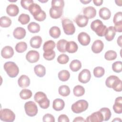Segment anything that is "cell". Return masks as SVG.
I'll return each instance as SVG.
<instances>
[{"instance_id": "obj_59", "label": "cell", "mask_w": 122, "mask_h": 122, "mask_svg": "<svg viewBox=\"0 0 122 122\" xmlns=\"http://www.w3.org/2000/svg\"><path fill=\"white\" fill-rule=\"evenodd\" d=\"M119 122V121H120V122H121L122 121V120H121V119H120L119 118H116L115 119H114V120H113L112 121V122Z\"/></svg>"}, {"instance_id": "obj_23", "label": "cell", "mask_w": 122, "mask_h": 122, "mask_svg": "<svg viewBox=\"0 0 122 122\" xmlns=\"http://www.w3.org/2000/svg\"><path fill=\"white\" fill-rule=\"evenodd\" d=\"M113 109L114 112L118 114L122 112V97H118L115 99V103L113 105Z\"/></svg>"}, {"instance_id": "obj_33", "label": "cell", "mask_w": 122, "mask_h": 122, "mask_svg": "<svg viewBox=\"0 0 122 122\" xmlns=\"http://www.w3.org/2000/svg\"><path fill=\"white\" fill-rule=\"evenodd\" d=\"M59 93L62 96L66 97L68 96L71 92L70 89L67 85H63L59 87L58 89Z\"/></svg>"}, {"instance_id": "obj_4", "label": "cell", "mask_w": 122, "mask_h": 122, "mask_svg": "<svg viewBox=\"0 0 122 122\" xmlns=\"http://www.w3.org/2000/svg\"><path fill=\"white\" fill-rule=\"evenodd\" d=\"M4 69L10 78L16 77L19 72V67L15 62L12 61L5 62L4 64Z\"/></svg>"}, {"instance_id": "obj_25", "label": "cell", "mask_w": 122, "mask_h": 122, "mask_svg": "<svg viewBox=\"0 0 122 122\" xmlns=\"http://www.w3.org/2000/svg\"><path fill=\"white\" fill-rule=\"evenodd\" d=\"M116 34V31L113 26H110L107 28L105 34L104 35L105 39L108 41H112L114 38Z\"/></svg>"}, {"instance_id": "obj_21", "label": "cell", "mask_w": 122, "mask_h": 122, "mask_svg": "<svg viewBox=\"0 0 122 122\" xmlns=\"http://www.w3.org/2000/svg\"><path fill=\"white\" fill-rule=\"evenodd\" d=\"M42 42V38L40 36H35L32 37L30 41V46L33 48H39Z\"/></svg>"}, {"instance_id": "obj_29", "label": "cell", "mask_w": 122, "mask_h": 122, "mask_svg": "<svg viewBox=\"0 0 122 122\" xmlns=\"http://www.w3.org/2000/svg\"><path fill=\"white\" fill-rule=\"evenodd\" d=\"M81 67V63L78 60H74L70 64V68L73 72L78 71Z\"/></svg>"}, {"instance_id": "obj_3", "label": "cell", "mask_w": 122, "mask_h": 122, "mask_svg": "<svg viewBox=\"0 0 122 122\" xmlns=\"http://www.w3.org/2000/svg\"><path fill=\"white\" fill-rule=\"evenodd\" d=\"M35 101L38 103L41 108L46 109L50 106V100L47 98L46 94L42 92H36L34 96Z\"/></svg>"}, {"instance_id": "obj_54", "label": "cell", "mask_w": 122, "mask_h": 122, "mask_svg": "<svg viewBox=\"0 0 122 122\" xmlns=\"http://www.w3.org/2000/svg\"><path fill=\"white\" fill-rule=\"evenodd\" d=\"M93 2L95 5L97 6H99L102 4L103 0H93Z\"/></svg>"}, {"instance_id": "obj_58", "label": "cell", "mask_w": 122, "mask_h": 122, "mask_svg": "<svg viewBox=\"0 0 122 122\" xmlns=\"http://www.w3.org/2000/svg\"><path fill=\"white\" fill-rule=\"evenodd\" d=\"M115 2L116 4L117 5L119 6H121L122 5V0H115Z\"/></svg>"}, {"instance_id": "obj_34", "label": "cell", "mask_w": 122, "mask_h": 122, "mask_svg": "<svg viewBox=\"0 0 122 122\" xmlns=\"http://www.w3.org/2000/svg\"><path fill=\"white\" fill-rule=\"evenodd\" d=\"M55 43L52 40H49L46 41L43 46V50L44 52L52 51L55 47Z\"/></svg>"}, {"instance_id": "obj_56", "label": "cell", "mask_w": 122, "mask_h": 122, "mask_svg": "<svg viewBox=\"0 0 122 122\" xmlns=\"http://www.w3.org/2000/svg\"><path fill=\"white\" fill-rule=\"evenodd\" d=\"M117 44L119 45V46L120 47H122V36H120L118 39H117Z\"/></svg>"}, {"instance_id": "obj_53", "label": "cell", "mask_w": 122, "mask_h": 122, "mask_svg": "<svg viewBox=\"0 0 122 122\" xmlns=\"http://www.w3.org/2000/svg\"><path fill=\"white\" fill-rule=\"evenodd\" d=\"M114 28L116 32H122V23L115 25Z\"/></svg>"}, {"instance_id": "obj_42", "label": "cell", "mask_w": 122, "mask_h": 122, "mask_svg": "<svg viewBox=\"0 0 122 122\" xmlns=\"http://www.w3.org/2000/svg\"><path fill=\"white\" fill-rule=\"evenodd\" d=\"M105 73V70L102 67L98 66L95 67L93 70V74L96 78L102 77Z\"/></svg>"}, {"instance_id": "obj_24", "label": "cell", "mask_w": 122, "mask_h": 122, "mask_svg": "<svg viewBox=\"0 0 122 122\" xmlns=\"http://www.w3.org/2000/svg\"><path fill=\"white\" fill-rule=\"evenodd\" d=\"M99 15L101 18L104 20L109 19L111 16V12L110 10L106 7L101 8L99 11Z\"/></svg>"}, {"instance_id": "obj_46", "label": "cell", "mask_w": 122, "mask_h": 122, "mask_svg": "<svg viewBox=\"0 0 122 122\" xmlns=\"http://www.w3.org/2000/svg\"><path fill=\"white\" fill-rule=\"evenodd\" d=\"M55 52L53 50L44 52L43 54L44 58L47 61H51L54 59L55 57Z\"/></svg>"}, {"instance_id": "obj_43", "label": "cell", "mask_w": 122, "mask_h": 122, "mask_svg": "<svg viewBox=\"0 0 122 122\" xmlns=\"http://www.w3.org/2000/svg\"><path fill=\"white\" fill-rule=\"evenodd\" d=\"M30 20V17L28 14L22 13L21 14L19 18L18 21L22 25H25L29 22Z\"/></svg>"}, {"instance_id": "obj_39", "label": "cell", "mask_w": 122, "mask_h": 122, "mask_svg": "<svg viewBox=\"0 0 122 122\" xmlns=\"http://www.w3.org/2000/svg\"><path fill=\"white\" fill-rule=\"evenodd\" d=\"M27 49V45L25 42L20 41L17 43L15 46V50L19 53H22L26 51Z\"/></svg>"}, {"instance_id": "obj_31", "label": "cell", "mask_w": 122, "mask_h": 122, "mask_svg": "<svg viewBox=\"0 0 122 122\" xmlns=\"http://www.w3.org/2000/svg\"><path fill=\"white\" fill-rule=\"evenodd\" d=\"M28 30L31 33H37L40 30V25L35 22H31L30 23L28 26Z\"/></svg>"}, {"instance_id": "obj_14", "label": "cell", "mask_w": 122, "mask_h": 122, "mask_svg": "<svg viewBox=\"0 0 122 122\" xmlns=\"http://www.w3.org/2000/svg\"><path fill=\"white\" fill-rule=\"evenodd\" d=\"M14 55V51L13 48L9 46H6L3 47L1 51V56L5 59H10Z\"/></svg>"}, {"instance_id": "obj_51", "label": "cell", "mask_w": 122, "mask_h": 122, "mask_svg": "<svg viewBox=\"0 0 122 122\" xmlns=\"http://www.w3.org/2000/svg\"><path fill=\"white\" fill-rule=\"evenodd\" d=\"M42 121L44 122H54V117L50 113H47L43 116Z\"/></svg>"}, {"instance_id": "obj_28", "label": "cell", "mask_w": 122, "mask_h": 122, "mask_svg": "<svg viewBox=\"0 0 122 122\" xmlns=\"http://www.w3.org/2000/svg\"><path fill=\"white\" fill-rule=\"evenodd\" d=\"M34 71L36 75L39 77H43L46 73V69L41 64L36 65L34 68Z\"/></svg>"}, {"instance_id": "obj_1", "label": "cell", "mask_w": 122, "mask_h": 122, "mask_svg": "<svg viewBox=\"0 0 122 122\" xmlns=\"http://www.w3.org/2000/svg\"><path fill=\"white\" fill-rule=\"evenodd\" d=\"M106 86L109 88H112L116 92H121L122 90V81L116 76H109L105 81Z\"/></svg>"}, {"instance_id": "obj_18", "label": "cell", "mask_w": 122, "mask_h": 122, "mask_svg": "<svg viewBox=\"0 0 122 122\" xmlns=\"http://www.w3.org/2000/svg\"><path fill=\"white\" fill-rule=\"evenodd\" d=\"M83 13L88 19H92L96 15V10L93 7L88 6L84 8Z\"/></svg>"}, {"instance_id": "obj_2", "label": "cell", "mask_w": 122, "mask_h": 122, "mask_svg": "<svg viewBox=\"0 0 122 122\" xmlns=\"http://www.w3.org/2000/svg\"><path fill=\"white\" fill-rule=\"evenodd\" d=\"M91 28L100 37L104 36L107 30V27L100 20H93L91 24Z\"/></svg>"}, {"instance_id": "obj_26", "label": "cell", "mask_w": 122, "mask_h": 122, "mask_svg": "<svg viewBox=\"0 0 122 122\" xmlns=\"http://www.w3.org/2000/svg\"><path fill=\"white\" fill-rule=\"evenodd\" d=\"M78 46L77 44L74 41H68L66 46V51L69 53H73L78 50Z\"/></svg>"}, {"instance_id": "obj_47", "label": "cell", "mask_w": 122, "mask_h": 122, "mask_svg": "<svg viewBox=\"0 0 122 122\" xmlns=\"http://www.w3.org/2000/svg\"><path fill=\"white\" fill-rule=\"evenodd\" d=\"M113 22L115 25L122 23V12L121 11L118 12L114 15Z\"/></svg>"}, {"instance_id": "obj_13", "label": "cell", "mask_w": 122, "mask_h": 122, "mask_svg": "<svg viewBox=\"0 0 122 122\" xmlns=\"http://www.w3.org/2000/svg\"><path fill=\"white\" fill-rule=\"evenodd\" d=\"M75 21L79 27L83 28L87 25L89 21V19L84 15L79 14L75 18Z\"/></svg>"}, {"instance_id": "obj_32", "label": "cell", "mask_w": 122, "mask_h": 122, "mask_svg": "<svg viewBox=\"0 0 122 122\" xmlns=\"http://www.w3.org/2000/svg\"><path fill=\"white\" fill-rule=\"evenodd\" d=\"M70 77V73L68 71L63 70L58 73V78L62 81H66L69 80Z\"/></svg>"}, {"instance_id": "obj_48", "label": "cell", "mask_w": 122, "mask_h": 122, "mask_svg": "<svg viewBox=\"0 0 122 122\" xmlns=\"http://www.w3.org/2000/svg\"><path fill=\"white\" fill-rule=\"evenodd\" d=\"M64 2L63 0H52L51 1V7L63 9Z\"/></svg>"}, {"instance_id": "obj_49", "label": "cell", "mask_w": 122, "mask_h": 122, "mask_svg": "<svg viewBox=\"0 0 122 122\" xmlns=\"http://www.w3.org/2000/svg\"><path fill=\"white\" fill-rule=\"evenodd\" d=\"M33 3L32 0H21L20 1L21 6L25 10H28L30 6Z\"/></svg>"}, {"instance_id": "obj_10", "label": "cell", "mask_w": 122, "mask_h": 122, "mask_svg": "<svg viewBox=\"0 0 122 122\" xmlns=\"http://www.w3.org/2000/svg\"><path fill=\"white\" fill-rule=\"evenodd\" d=\"M26 59L27 61L29 62H36L39 61L40 59V54L36 51H30L26 55Z\"/></svg>"}, {"instance_id": "obj_35", "label": "cell", "mask_w": 122, "mask_h": 122, "mask_svg": "<svg viewBox=\"0 0 122 122\" xmlns=\"http://www.w3.org/2000/svg\"><path fill=\"white\" fill-rule=\"evenodd\" d=\"M67 41L64 39H61L59 40L57 43V50L61 52L64 53L66 51V46Z\"/></svg>"}, {"instance_id": "obj_12", "label": "cell", "mask_w": 122, "mask_h": 122, "mask_svg": "<svg viewBox=\"0 0 122 122\" xmlns=\"http://www.w3.org/2000/svg\"><path fill=\"white\" fill-rule=\"evenodd\" d=\"M78 40L82 46H87L90 42L91 38L88 33L85 32H81L78 34Z\"/></svg>"}, {"instance_id": "obj_60", "label": "cell", "mask_w": 122, "mask_h": 122, "mask_svg": "<svg viewBox=\"0 0 122 122\" xmlns=\"http://www.w3.org/2000/svg\"><path fill=\"white\" fill-rule=\"evenodd\" d=\"M40 1L41 2H47L48 0H45V1H41V0H40Z\"/></svg>"}, {"instance_id": "obj_38", "label": "cell", "mask_w": 122, "mask_h": 122, "mask_svg": "<svg viewBox=\"0 0 122 122\" xmlns=\"http://www.w3.org/2000/svg\"><path fill=\"white\" fill-rule=\"evenodd\" d=\"M11 20L7 16H2L0 19V25L2 28H7L10 26Z\"/></svg>"}, {"instance_id": "obj_36", "label": "cell", "mask_w": 122, "mask_h": 122, "mask_svg": "<svg viewBox=\"0 0 122 122\" xmlns=\"http://www.w3.org/2000/svg\"><path fill=\"white\" fill-rule=\"evenodd\" d=\"M73 92L75 96L80 97L84 95L85 93V89L83 86L78 85L74 87L73 89Z\"/></svg>"}, {"instance_id": "obj_40", "label": "cell", "mask_w": 122, "mask_h": 122, "mask_svg": "<svg viewBox=\"0 0 122 122\" xmlns=\"http://www.w3.org/2000/svg\"><path fill=\"white\" fill-rule=\"evenodd\" d=\"M99 111L103 115L104 121H107L110 119L111 117V112L108 108H102L99 110Z\"/></svg>"}, {"instance_id": "obj_11", "label": "cell", "mask_w": 122, "mask_h": 122, "mask_svg": "<svg viewBox=\"0 0 122 122\" xmlns=\"http://www.w3.org/2000/svg\"><path fill=\"white\" fill-rule=\"evenodd\" d=\"M102 121H103V117L99 111L92 113L88 116L86 120V122H102Z\"/></svg>"}, {"instance_id": "obj_15", "label": "cell", "mask_w": 122, "mask_h": 122, "mask_svg": "<svg viewBox=\"0 0 122 122\" xmlns=\"http://www.w3.org/2000/svg\"><path fill=\"white\" fill-rule=\"evenodd\" d=\"M103 47V42L100 40H97L93 42L92 46V50L95 53H99L102 51Z\"/></svg>"}, {"instance_id": "obj_37", "label": "cell", "mask_w": 122, "mask_h": 122, "mask_svg": "<svg viewBox=\"0 0 122 122\" xmlns=\"http://www.w3.org/2000/svg\"><path fill=\"white\" fill-rule=\"evenodd\" d=\"M32 95V93L31 91L26 89H22L20 93V96L23 100L29 99L31 97Z\"/></svg>"}, {"instance_id": "obj_45", "label": "cell", "mask_w": 122, "mask_h": 122, "mask_svg": "<svg viewBox=\"0 0 122 122\" xmlns=\"http://www.w3.org/2000/svg\"><path fill=\"white\" fill-rule=\"evenodd\" d=\"M57 61L61 64H66L69 61V57L65 54H61L57 58Z\"/></svg>"}, {"instance_id": "obj_6", "label": "cell", "mask_w": 122, "mask_h": 122, "mask_svg": "<svg viewBox=\"0 0 122 122\" xmlns=\"http://www.w3.org/2000/svg\"><path fill=\"white\" fill-rule=\"evenodd\" d=\"M62 26L64 33L66 35H71L75 31V28L72 21L69 19L64 18L62 20Z\"/></svg>"}, {"instance_id": "obj_22", "label": "cell", "mask_w": 122, "mask_h": 122, "mask_svg": "<svg viewBox=\"0 0 122 122\" xmlns=\"http://www.w3.org/2000/svg\"><path fill=\"white\" fill-rule=\"evenodd\" d=\"M65 106V102L64 101L60 98L55 99L52 103L53 109L56 111H60L63 110Z\"/></svg>"}, {"instance_id": "obj_17", "label": "cell", "mask_w": 122, "mask_h": 122, "mask_svg": "<svg viewBox=\"0 0 122 122\" xmlns=\"http://www.w3.org/2000/svg\"><path fill=\"white\" fill-rule=\"evenodd\" d=\"M6 12L8 15L10 16H16L19 12V7L15 4H10L7 6L6 8Z\"/></svg>"}, {"instance_id": "obj_50", "label": "cell", "mask_w": 122, "mask_h": 122, "mask_svg": "<svg viewBox=\"0 0 122 122\" xmlns=\"http://www.w3.org/2000/svg\"><path fill=\"white\" fill-rule=\"evenodd\" d=\"M34 19L39 21H42L45 20L46 18V14L44 11L42 10L39 14H38L37 16L33 17Z\"/></svg>"}, {"instance_id": "obj_16", "label": "cell", "mask_w": 122, "mask_h": 122, "mask_svg": "<svg viewBox=\"0 0 122 122\" xmlns=\"http://www.w3.org/2000/svg\"><path fill=\"white\" fill-rule=\"evenodd\" d=\"M63 9L56 8V7H51L50 9L49 13L51 18L57 19L60 18L62 15Z\"/></svg>"}, {"instance_id": "obj_52", "label": "cell", "mask_w": 122, "mask_h": 122, "mask_svg": "<svg viewBox=\"0 0 122 122\" xmlns=\"http://www.w3.org/2000/svg\"><path fill=\"white\" fill-rule=\"evenodd\" d=\"M58 122H69L70 120L68 116L65 114L60 115L58 119Z\"/></svg>"}, {"instance_id": "obj_7", "label": "cell", "mask_w": 122, "mask_h": 122, "mask_svg": "<svg viewBox=\"0 0 122 122\" xmlns=\"http://www.w3.org/2000/svg\"><path fill=\"white\" fill-rule=\"evenodd\" d=\"M0 119L4 122H12L15 119V114L10 109H1L0 112Z\"/></svg>"}, {"instance_id": "obj_5", "label": "cell", "mask_w": 122, "mask_h": 122, "mask_svg": "<svg viewBox=\"0 0 122 122\" xmlns=\"http://www.w3.org/2000/svg\"><path fill=\"white\" fill-rule=\"evenodd\" d=\"M88 102L84 100H80L74 103L71 107L72 111L75 113H80L85 111L88 108Z\"/></svg>"}, {"instance_id": "obj_44", "label": "cell", "mask_w": 122, "mask_h": 122, "mask_svg": "<svg viewBox=\"0 0 122 122\" xmlns=\"http://www.w3.org/2000/svg\"><path fill=\"white\" fill-rule=\"evenodd\" d=\"M112 69L113 71L119 73L122 71V63L121 61H117L112 64Z\"/></svg>"}, {"instance_id": "obj_27", "label": "cell", "mask_w": 122, "mask_h": 122, "mask_svg": "<svg viewBox=\"0 0 122 122\" xmlns=\"http://www.w3.org/2000/svg\"><path fill=\"white\" fill-rule=\"evenodd\" d=\"M28 10L33 17L37 16L42 10L41 7L38 4L35 3H32L29 7Z\"/></svg>"}, {"instance_id": "obj_8", "label": "cell", "mask_w": 122, "mask_h": 122, "mask_svg": "<svg viewBox=\"0 0 122 122\" xmlns=\"http://www.w3.org/2000/svg\"><path fill=\"white\" fill-rule=\"evenodd\" d=\"M24 109L26 114L30 117L35 116L38 113V108L33 101H29L24 104Z\"/></svg>"}, {"instance_id": "obj_9", "label": "cell", "mask_w": 122, "mask_h": 122, "mask_svg": "<svg viewBox=\"0 0 122 122\" xmlns=\"http://www.w3.org/2000/svg\"><path fill=\"white\" fill-rule=\"evenodd\" d=\"M91 78L90 71L88 69L82 70L79 74L78 80L82 83H86L89 82Z\"/></svg>"}, {"instance_id": "obj_19", "label": "cell", "mask_w": 122, "mask_h": 122, "mask_svg": "<svg viewBox=\"0 0 122 122\" xmlns=\"http://www.w3.org/2000/svg\"><path fill=\"white\" fill-rule=\"evenodd\" d=\"M18 83L20 88L27 87L30 84V78L26 75H22L18 79Z\"/></svg>"}, {"instance_id": "obj_20", "label": "cell", "mask_w": 122, "mask_h": 122, "mask_svg": "<svg viewBox=\"0 0 122 122\" xmlns=\"http://www.w3.org/2000/svg\"><path fill=\"white\" fill-rule=\"evenodd\" d=\"M26 30H25L22 27H17L14 29L13 35L15 39L20 40L25 37L26 36Z\"/></svg>"}, {"instance_id": "obj_55", "label": "cell", "mask_w": 122, "mask_h": 122, "mask_svg": "<svg viewBox=\"0 0 122 122\" xmlns=\"http://www.w3.org/2000/svg\"><path fill=\"white\" fill-rule=\"evenodd\" d=\"M73 122H86V120H85L82 117H76L73 120Z\"/></svg>"}, {"instance_id": "obj_41", "label": "cell", "mask_w": 122, "mask_h": 122, "mask_svg": "<svg viewBox=\"0 0 122 122\" xmlns=\"http://www.w3.org/2000/svg\"><path fill=\"white\" fill-rule=\"evenodd\" d=\"M117 57V53L112 50H109L106 51L104 55L105 59L107 61H112Z\"/></svg>"}, {"instance_id": "obj_30", "label": "cell", "mask_w": 122, "mask_h": 122, "mask_svg": "<svg viewBox=\"0 0 122 122\" xmlns=\"http://www.w3.org/2000/svg\"><path fill=\"white\" fill-rule=\"evenodd\" d=\"M61 33V30L57 26L52 27L49 30L50 35L54 39L58 38L60 36Z\"/></svg>"}, {"instance_id": "obj_57", "label": "cell", "mask_w": 122, "mask_h": 122, "mask_svg": "<svg viewBox=\"0 0 122 122\" xmlns=\"http://www.w3.org/2000/svg\"><path fill=\"white\" fill-rule=\"evenodd\" d=\"M91 0H80V2H81L83 4H87L90 3Z\"/></svg>"}]
</instances>
